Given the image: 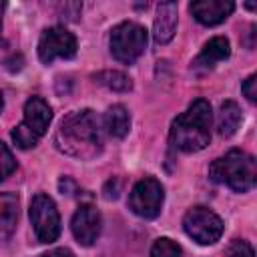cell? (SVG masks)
<instances>
[{"label":"cell","instance_id":"d6986e66","mask_svg":"<svg viewBox=\"0 0 257 257\" xmlns=\"http://www.w3.org/2000/svg\"><path fill=\"white\" fill-rule=\"evenodd\" d=\"M14 171H16V159H14L12 151L0 141V181L10 177Z\"/></svg>","mask_w":257,"mask_h":257},{"label":"cell","instance_id":"52a82bcc","mask_svg":"<svg viewBox=\"0 0 257 257\" xmlns=\"http://www.w3.org/2000/svg\"><path fill=\"white\" fill-rule=\"evenodd\" d=\"M30 221H32L34 233H36L40 243H52V241L58 239V235H60V215H58V209H56L54 201L48 195L38 193V195L32 197Z\"/></svg>","mask_w":257,"mask_h":257},{"label":"cell","instance_id":"9c48e42d","mask_svg":"<svg viewBox=\"0 0 257 257\" xmlns=\"http://www.w3.org/2000/svg\"><path fill=\"white\" fill-rule=\"evenodd\" d=\"M76 38L64 26L46 28L38 40V58L44 64L54 62L56 58H72L76 54Z\"/></svg>","mask_w":257,"mask_h":257},{"label":"cell","instance_id":"9a60e30c","mask_svg":"<svg viewBox=\"0 0 257 257\" xmlns=\"http://www.w3.org/2000/svg\"><path fill=\"white\" fill-rule=\"evenodd\" d=\"M102 124L106 133L114 139H124L131 131V114L122 104H112L102 118Z\"/></svg>","mask_w":257,"mask_h":257},{"label":"cell","instance_id":"ba28073f","mask_svg":"<svg viewBox=\"0 0 257 257\" xmlns=\"http://www.w3.org/2000/svg\"><path fill=\"white\" fill-rule=\"evenodd\" d=\"M163 201H165V189L153 177L141 179L128 195V207L141 219L159 217V213L163 209Z\"/></svg>","mask_w":257,"mask_h":257},{"label":"cell","instance_id":"3957f363","mask_svg":"<svg viewBox=\"0 0 257 257\" xmlns=\"http://www.w3.org/2000/svg\"><path fill=\"white\" fill-rule=\"evenodd\" d=\"M209 177L211 181L221 183L235 193H247L255 185L257 165L249 153L231 149L229 153H225L223 157L211 163Z\"/></svg>","mask_w":257,"mask_h":257},{"label":"cell","instance_id":"7c38bea8","mask_svg":"<svg viewBox=\"0 0 257 257\" xmlns=\"http://www.w3.org/2000/svg\"><path fill=\"white\" fill-rule=\"evenodd\" d=\"M177 32V4L163 2L157 6V16L153 24V34L157 44H167L173 40Z\"/></svg>","mask_w":257,"mask_h":257},{"label":"cell","instance_id":"44dd1931","mask_svg":"<svg viewBox=\"0 0 257 257\" xmlns=\"http://www.w3.org/2000/svg\"><path fill=\"white\" fill-rule=\"evenodd\" d=\"M241 90H243V94L247 96V100L255 102V100H257V74L247 76V78L243 80V84H241Z\"/></svg>","mask_w":257,"mask_h":257},{"label":"cell","instance_id":"7402d4cb","mask_svg":"<svg viewBox=\"0 0 257 257\" xmlns=\"http://www.w3.org/2000/svg\"><path fill=\"white\" fill-rule=\"evenodd\" d=\"M42 257H74V253L70 249H66V247H58V249H52V251L44 253Z\"/></svg>","mask_w":257,"mask_h":257},{"label":"cell","instance_id":"7a4b0ae2","mask_svg":"<svg viewBox=\"0 0 257 257\" xmlns=\"http://www.w3.org/2000/svg\"><path fill=\"white\" fill-rule=\"evenodd\" d=\"M169 139L177 151H203L211 141V104L205 98H197L183 114L173 120Z\"/></svg>","mask_w":257,"mask_h":257},{"label":"cell","instance_id":"ffe728a7","mask_svg":"<svg viewBox=\"0 0 257 257\" xmlns=\"http://www.w3.org/2000/svg\"><path fill=\"white\" fill-rule=\"evenodd\" d=\"M227 257H255V251L245 239H233L227 247Z\"/></svg>","mask_w":257,"mask_h":257},{"label":"cell","instance_id":"277c9868","mask_svg":"<svg viewBox=\"0 0 257 257\" xmlns=\"http://www.w3.org/2000/svg\"><path fill=\"white\" fill-rule=\"evenodd\" d=\"M50 120H52L50 104L44 98H40V96L28 98L26 104H24V118L12 131V141L16 143L18 149L34 147L44 137V133L48 131Z\"/></svg>","mask_w":257,"mask_h":257},{"label":"cell","instance_id":"5bb4252c","mask_svg":"<svg viewBox=\"0 0 257 257\" xmlns=\"http://www.w3.org/2000/svg\"><path fill=\"white\" fill-rule=\"evenodd\" d=\"M229 54H231L229 40H227L225 36H215V38H211V40L203 46V50H201V54L195 58L193 66H195V68H213L217 62L227 60Z\"/></svg>","mask_w":257,"mask_h":257},{"label":"cell","instance_id":"ac0fdd59","mask_svg":"<svg viewBox=\"0 0 257 257\" xmlns=\"http://www.w3.org/2000/svg\"><path fill=\"white\" fill-rule=\"evenodd\" d=\"M151 257H183V251H181V247L173 239L161 237V239H157L153 243Z\"/></svg>","mask_w":257,"mask_h":257},{"label":"cell","instance_id":"5b68a950","mask_svg":"<svg viewBox=\"0 0 257 257\" xmlns=\"http://www.w3.org/2000/svg\"><path fill=\"white\" fill-rule=\"evenodd\" d=\"M147 48V30L137 22H120L110 32V52L122 64H133Z\"/></svg>","mask_w":257,"mask_h":257},{"label":"cell","instance_id":"4fadbf2b","mask_svg":"<svg viewBox=\"0 0 257 257\" xmlns=\"http://www.w3.org/2000/svg\"><path fill=\"white\" fill-rule=\"evenodd\" d=\"M20 215V199L14 193H0V241L12 237Z\"/></svg>","mask_w":257,"mask_h":257},{"label":"cell","instance_id":"8992f818","mask_svg":"<svg viewBox=\"0 0 257 257\" xmlns=\"http://www.w3.org/2000/svg\"><path fill=\"white\" fill-rule=\"evenodd\" d=\"M183 229L199 245H213L223 233V221L207 207H193L183 217Z\"/></svg>","mask_w":257,"mask_h":257},{"label":"cell","instance_id":"30bf717a","mask_svg":"<svg viewBox=\"0 0 257 257\" xmlns=\"http://www.w3.org/2000/svg\"><path fill=\"white\" fill-rule=\"evenodd\" d=\"M70 229H72V235L74 239L88 247L92 245L98 235H100V229H102V219H100V213L92 207V205H80L76 209V213L72 215V221H70Z\"/></svg>","mask_w":257,"mask_h":257},{"label":"cell","instance_id":"2e32d148","mask_svg":"<svg viewBox=\"0 0 257 257\" xmlns=\"http://www.w3.org/2000/svg\"><path fill=\"white\" fill-rule=\"evenodd\" d=\"M241 124V108L235 100H225L217 114V131L221 137H231Z\"/></svg>","mask_w":257,"mask_h":257},{"label":"cell","instance_id":"6da1fadb","mask_svg":"<svg viewBox=\"0 0 257 257\" xmlns=\"http://www.w3.org/2000/svg\"><path fill=\"white\" fill-rule=\"evenodd\" d=\"M54 143L58 151L68 157L90 161L102 151V126L98 116L90 110H76L62 118Z\"/></svg>","mask_w":257,"mask_h":257},{"label":"cell","instance_id":"e0dca14e","mask_svg":"<svg viewBox=\"0 0 257 257\" xmlns=\"http://www.w3.org/2000/svg\"><path fill=\"white\" fill-rule=\"evenodd\" d=\"M96 80L100 84H104L106 88L114 90V92H126L133 86L131 78L124 72H120V70H104V72H98L96 74Z\"/></svg>","mask_w":257,"mask_h":257},{"label":"cell","instance_id":"8fae6325","mask_svg":"<svg viewBox=\"0 0 257 257\" xmlns=\"http://www.w3.org/2000/svg\"><path fill=\"white\" fill-rule=\"evenodd\" d=\"M189 8L197 22L205 26H217L227 16H231V12L235 10V4L231 0H197Z\"/></svg>","mask_w":257,"mask_h":257},{"label":"cell","instance_id":"603a6c76","mask_svg":"<svg viewBox=\"0 0 257 257\" xmlns=\"http://www.w3.org/2000/svg\"><path fill=\"white\" fill-rule=\"evenodd\" d=\"M2 14H4V4L0 2V30H2Z\"/></svg>","mask_w":257,"mask_h":257},{"label":"cell","instance_id":"cb8c5ba5","mask_svg":"<svg viewBox=\"0 0 257 257\" xmlns=\"http://www.w3.org/2000/svg\"><path fill=\"white\" fill-rule=\"evenodd\" d=\"M2 106H4V96H2V92H0V110H2Z\"/></svg>","mask_w":257,"mask_h":257}]
</instances>
